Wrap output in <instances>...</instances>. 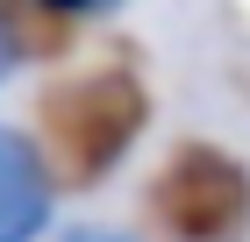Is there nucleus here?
<instances>
[{
	"instance_id": "f257e3e1",
	"label": "nucleus",
	"mask_w": 250,
	"mask_h": 242,
	"mask_svg": "<svg viewBox=\"0 0 250 242\" xmlns=\"http://www.w3.org/2000/svg\"><path fill=\"white\" fill-rule=\"evenodd\" d=\"M150 129V86L129 64H93L36 100V143L58 171V186H100L129 164V149Z\"/></svg>"
},
{
	"instance_id": "0eeeda50",
	"label": "nucleus",
	"mask_w": 250,
	"mask_h": 242,
	"mask_svg": "<svg viewBox=\"0 0 250 242\" xmlns=\"http://www.w3.org/2000/svg\"><path fill=\"white\" fill-rule=\"evenodd\" d=\"M7 72H15V64H7V57H0V78H7Z\"/></svg>"
},
{
	"instance_id": "423d86ee",
	"label": "nucleus",
	"mask_w": 250,
	"mask_h": 242,
	"mask_svg": "<svg viewBox=\"0 0 250 242\" xmlns=\"http://www.w3.org/2000/svg\"><path fill=\"white\" fill-rule=\"evenodd\" d=\"M58 242H136V235H122V228H93V221H86V228H64Z\"/></svg>"
},
{
	"instance_id": "20e7f679",
	"label": "nucleus",
	"mask_w": 250,
	"mask_h": 242,
	"mask_svg": "<svg viewBox=\"0 0 250 242\" xmlns=\"http://www.w3.org/2000/svg\"><path fill=\"white\" fill-rule=\"evenodd\" d=\"M79 43V21H64L50 0H0V57L7 64H58Z\"/></svg>"
},
{
	"instance_id": "f03ea898",
	"label": "nucleus",
	"mask_w": 250,
	"mask_h": 242,
	"mask_svg": "<svg viewBox=\"0 0 250 242\" xmlns=\"http://www.w3.org/2000/svg\"><path fill=\"white\" fill-rule=\"evenodd\" d=\"M157 242H250V164L222 143H179L143 186Z\"/></svg>"
},
{
	"instance_id": "7ed1b4c3",
	"label": "nucleus",
	"mask_w": 250,
	"mask_h": 242,
	"mask_svg": "<svg viewBox=\"0 0 250 242\" xmlns=\"http://www.w3.org/2000/svg\"><path fill=\"white\" fill-rule=\"evenodd\" d=\"M58 214V171L36 135L0 129V242H43Z\"/></svg>"
},
{
	"instance_id": "39448f33",
	"label": "nucleus",
	"mask_w": 250,
	"mask_h": 242,
	"mask_svg": "<svg viewBox=\"0 0 250 242\" xmlns=\"http://www.w3.org/2000/svg\"><path fill=\"white\" fill-rule=\"evenodd\" d=\"M50 7H58L64 21H79V29H86V21H107V15H122L129 0H50Z\"/></svg>"
}]
</instances>
